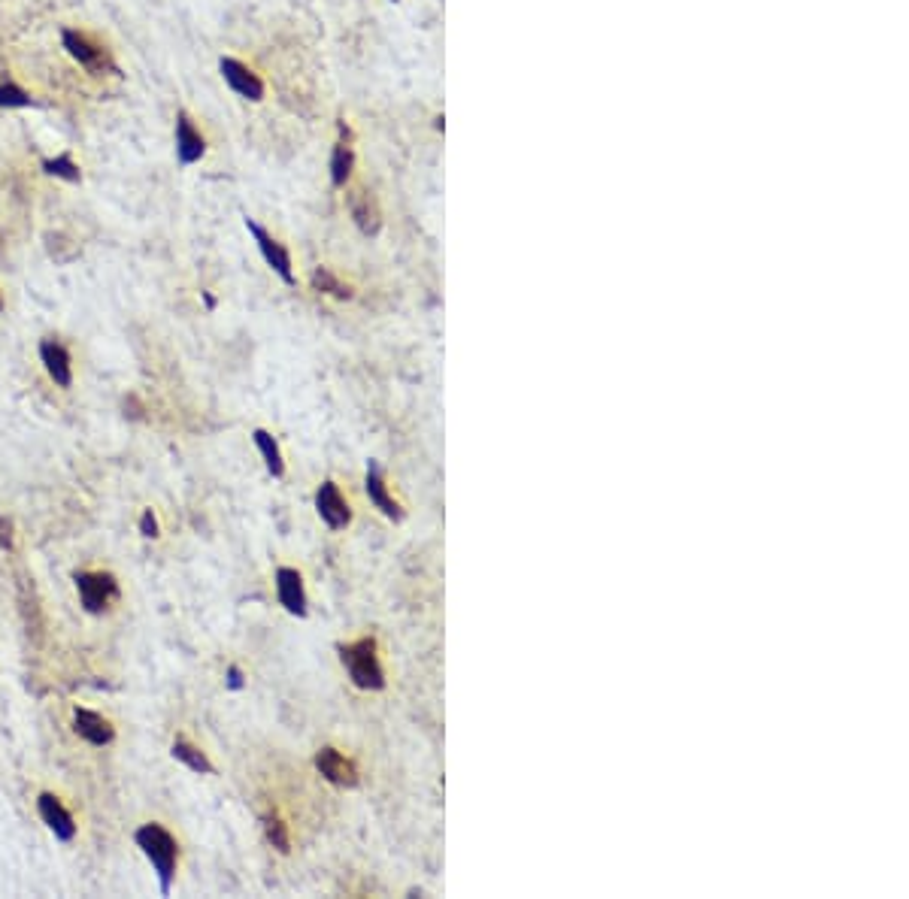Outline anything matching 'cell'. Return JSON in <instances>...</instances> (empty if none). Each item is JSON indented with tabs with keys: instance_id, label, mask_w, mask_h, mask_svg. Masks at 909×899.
Segmentation results:
<instances>
[{
	"instance_id": "obj_10",
	"label": "cell",
	"mask_w": 909,
	"mask_h": 899,
	"mask_svg": "<svg viewBox=\"0 0 909 899\" xmlns=\"http://www.w3.org/2000/svg\"><path fill=\"white\" fill-rule=\"evenodd\" d=\"M40 361L49 373V379L58 385V388H70L73 385V361H70V352L61 340L55 336H46L40 343Z\"/></svg>"
},
{
	"instance_id": "obj_8",
	"label": "cell",
	"mask_w": 909,
	"mask_h": 899,
	"mask_svg": "<svg viewBox=\"0 0 909 899\" xmlns=\"http://www.w3.org/2000/svg\"><path fill=\"white\" fill-rule=\"evenodd\" d=\"M207 155V140L204 134L197 131V125L191 122L188 112H176V158L182 167L197 164L200 158Z\"/></svg>"
},
{
	"instance_id": "obj_12",
	"label": "cell",
	"mask_w": 909,
	"mask_h": 899,
	"mask_svg": "<svg viewBox=\"0 0 909 899\" xmlns=\"http://www.w3.org/2000/svg\"><path fill=\"white\" fill-rule=\"evenodd\" d=\"M346 203H349V215L358 224V231L367 237H376L382 228V212H379L376 197L367 188H355V191H349Z\"/></svg>"
},
{
	"instance_id": "obj_22",
	"label": "cell",
	"mask_w": 909,
	"mask_h": 899,
	"mask_svg": "<svg viewBox=\"0 0 909 899\" xmlns=\"http://www.w3.org/2000/svg\"><path fill=\"white\" fill-rule=\"evenodd\" d=\"M264 833H267V842H270L276 851H282V854H288V851H291V836H288V827H285V821H282L276 812L264 815Z\"/></svg>"
},
{
	"instance_id": "obj_4",
	"label": "cell",
	"mask_w": 909,
	"mask_h": 899,
	"mask_svg": "<svg viewBox=\"0 0 909 899\" xmlns=\"http://www.w3.org/2000/svg\"><path fill=\"white\" fill-rule=\"evenodd\" d=\"M76 591H79V603L88 615H104L107 606L119 597V582L113 573H88L79 570L73 573Z\"/></svg>"
},
{
	"instance_id": "obj_16",
	"label": "cell",
	"mask_w": 909,
	"mask_h": 899,
	"mask_svg": "<svg viewBox=\"0 0 909 899\" xmlns=\"http://www.w3.org/2000/svg\"><path fill=\"white\" fill-rule=\"evenodd\" d=\"M367 497H370V503H373L385 518H391V521H400V518H403V512H400L397 500L388 494V485H385L382 470H379L376 464L367 467Z\"/></svg>"
},
{
	"instance_id": "obj_7",
	"label": "cell",
	"mask_w": 909,
	"mask_h": 899,
	"mask_svg": "<svg viewBox=\"0 0 909 899\" xmlns=\"http://www.w3.org/2000/svg\"><path fill=\"white\" fill-rule=\"evenodd\" d=\"M316 512L331 530H343L352 521V509H349L346 497L340 494L337 482H331V479L322 482V488L316 491Z\"/></svg>"
},
{
	"instance_id": "obj_18",
	"label": "cell",
	"mask_w": 909,
	"mask_h": 899,
	"mask_svg": "<svg viewBox=\"0 0 909 899\" xmlns=\"http://www.w3.org/2000/svg\"><path fill=\"white\" fill-rule=\"evenodd\" d=\"M170 754H173L179 763H185L191 772H200V775H213V772H216V766L210 763V757H207L204 751H200L197 745L185 742V739H176L173 748H170Z\"/></svg>"
},
{
	"instance_id": "obj_25",
	"label": "cell",
	"mask_w": 909,
	"mask_h": 899,
	"mask_svg": "<svg viewBox=\"0 0 909 899\" xmlns=\"http://www.w3.org/2000/svg\"><path fill=\"white\" fill-rule=\"evenodd\" d=\"M225 685H228L231 691H243L246 679H243V669H240V666H228V679H225Z\"/></svg>"
},
{
	"instance_id": "obj_5",
	"label": "cell",
	"mask_w": 909,
	"mask_h": 899,
	"mask_svg": "<svg viewBox=\"0 0 909 899\" xmlns=\"http://www.w3.org/2000/svg\"><path fill=\"white\" fill-rule=\"evenodd\" d=\"M246 228H249V234L255 237L258 252L264 255L267 267H270L285 285H294V270H291V255H288V249H285L273 234H267L255 218H246Z\"/></svg>"
},
{
	"instance_id": "obj_14",
	"label": "cell",
	"mask_w": 909,
	"mask_h": 899,
	"mask_svg": "<svg viewBox=\"0 0 909 899\" xmlns=\"http://www.w3.org/2000/svg\"><path fill=\"white\" fill-rule=\"evenodd\" d=\"M73 730L79 739H85L88 745H110L116 739V727L110 718H104L100 712H91V709H76L73 712Z\"/></svg>"
},
{
	"instance_id": "obj_11",
	"label": "cell",
	"mask_w": 909,
	"mask_h": 899,
	"mask_svg": "<svg viewBox=\"0 0 909 899\" xmlns=\"http://www.w3.org/2000/svg\"><path fill=\"white\" fill-rule=\"evenodd\" d=\"M37 812H40L43 824L55 833V839H61V842H73L76 839V821H73V815L64 809V803L55 794L43 791L37 797Z\"/></svg>"
},
{
	"instance_id": "obj_19",
	"label": "cell",
	"mask_w": 909,
	"mask_h": 899,
	"mask_svg": "<svg viewBox=\"0 0 909 899\" xmlns=\"http://www.w3.org/2000/svg\"><path fill=\"white\" fill-rule=\"evenodd\" d=\"M252 439H255L258 452H261V458H264V464H267V473H270L273 479H282V476H285V461H282V452H279L276 439H273L267 430H261V427L252 433Z\"/></svg>"
},
{
	"instance_id": "obj_26",
	"label": "cell",
	"mask_w": 909,
	"mask_h": 899,
	"mask_svg": "<svg viewBox=\"0 0 909 899\" xmlns=\"http://www.w3.org/2000/svg\"><path fill=\"white\" fill-rule=\"evenodd\" d=\"M204 303H207V309H216V300L210 294H204Z\"/></svg>"
},
{
	"instance_id": "obj_21",
	"label": "cell",
	"mask_w": 909,
	"mask_h": 899,
	"mask_svg": "<svg viewBox=\"0 0 909 899\" xmlns=\"http://www.w3.org/2000/svg\"><path fill=\"white\" fill-rule=\"evenodd\" d=\"M25 106H34L31 91H25L13 79H0V109H25Z\"/></svg>"
},
{
	"instance_id": "obj_20",
	"label": "cell",
	"mask_w": 909,
	"mask_h": 899,
	"mask_svg": "<svg viewBox=\"0 0 909 899\" xmlns=\"http://www.w3.org/2000/svg\"><path fill=\"white\" fill-rule=\"evenodd\" d=\"M43 173L46 176H55V179H64V182H82V170H79V164L73 161V155L70 152H61V155H55V158H46L43 164Z\"/></svg>"
},
{
	"instance_id": "obj_9",
	"label": "cell",
	"mask_w": 909,
	"mask_h": 899,
	"mask_svg": "<svg viewBox=\"0 0 909 899\" xmlns=\"http://www.w3.org/2000/svg\"><path fill=\"white\" fill-rule=\"evenodd\" d=\"M276 597L285 606L288 615L307 618V591H303V576L291 567H279L276 570Z\"/></svg>"
},
{
	"instance_id": "obj_23",
	"label": "cell",
	"mask_w": 909,
	"mask_h": 899,
	"mask_svg": "<svg viewBox=\"0 0 909 899\" xmlns=\"http://www.w3.org/2000/svg\"><path fill=\"white\" fill-rule=\"evenodd\" d=\"M140 533H143L146 539H155V536L161 533L158 518H155V512H152V509H146V512L140 515Z\"/></svg>"
},
{
	"instance_id": "obj_6",
	"label": "cell",
	"mask_w": 909,
	"mask_h": 899,
	"mask_svg": "<svg viewBox=\"0 0 909 899\" xmlns=\"http://www.w3.org/2000/svg\"><path fill=\"white\" fill-rule=\"evenodd\" d=\"M219 73H222L225 85H228L237 97L252 100V103L264 100V82H261V76H258L249 64H243V61H237V58H222V61H219Z\"/></svg>"
},
{
	"instance_id": "obj_17",
	"label": "cell",
	"mask_w": 909,
	"mask_h": 899,
	"mask_svg": "<svg viewBox=\"0 0 909 899\" xmlns=\"http://www.w3.org/2000/svg\"><path fill=\"white\" fill-rule=\"evenodd\" d=\"M310 282L319 294H328V297H337V300H352V294H355L352 285H346L331 267H316L310 273Z\"/></svg>"
},
{
	"instance_id": "obj_2",
	"label": "cell",
	"mask_w": 909,
	"mask_h": 899,
	"mask_svg": "<svg viewBox=\"0 0 909 899\" xmlns=\"http://www.w3.org/2000/svg\"><path fill=\"white\" fill-rule=\"evenodd\" d=\"M340 660L355 688H361V691L385 688V669L379 663V648H376L373 636H361L349 645H340Z\"/></svg>"
},
{
	"instance_id": "obj_3",
	"label": "cell",
	"mask_w": 909,
	"mask_h": 899,
	"mask_svg": "<svg viewBox=\"0 0 909 899\" xmlns=\"http://www.w3.org/2000/svg\"><path fill=\"white\" fill-rule=\"evenodd\" d=\"M61 46H64V52H67L79 67H85V70L94 73V76H100V73H116V61H113L110 49H107L104 43H100V40H94L91 34H85V31L64 28V31H61Z\"/></svg>"
},
{
	"instance_id": "obj_24",
	"label": "cell",
	"mask_w": 909,
	"mask_h": 899,
	"mask_svg": "<svg viewBox=\"0 0 909 899\" xmlns=\"http://www.w3.org/2000/svg\"><path fill=\"white\" fill-rule=\"evenodd\" d=\"M13 524H10V518H4L0 515V548L4 551H13Z\"/></svg>"
},
{
	"instance_id": "obj_1",
	"label": "cell",
	"mask_w": 909,
	"mask_h": 899,
	"mask_svg": "<svg viewBox=\"0 0 909 899\" xmlns=\"http://www.w3.org/2000/svg\"><path fill=\"white\" fill-rule=\"evenodd\" d=\"M134 842L152 863V869L158 875V887L167 896L173 887V878H176V866H179V845H176L173 833L164 830L161 824H143L134 833Z\"/></svg>"
},
{
	"instance_id": "obj_15",
	"label": "cell",
	"mask_w": 909,
	"mask_h": 899,
	"mask_svg": "<svg viewBox=\"0 0 909 899\" xmlns=\"http://www.w3.org/2000/svg\"><path fill=\"white\" fill-rule=\"evenodd\" d=\"M337 131H340V140L334 143V152H331V185L346 188L352 179V170H355V146H352V131L346 122H340Z\"/></svg>"
},
{
	"instance_id": "obj_27",
	"label": "cell",
	"mask_w": 909,
	"mask_h": 899,
	"mask_svg": "<svg viewBox=\"0 0 909 899\" xmlns=\"http://www.w3.org/2000/svg\"><path fill=\"white\" fill-rule=\"evenodd\" d=\"M0 312H4V300H0Z\"/></svg>"
},
{
	"instance_id": "obj_13",
	"label": "cell",
	"mask_w": 909,
	"mask_h": 899,
	"mask_svg": "<svg viewBox=\"0 0 909 899\" xmlns=\"http://www.w3.org/2000/svg\"><path fill=\"white\" fill-rule=\"evenodd\" d=\"M316 769L331 784H337V788H355V784H358V766L349 757H343L337 748H331V745L316 754Z\"/></svg>"
}]
</instances>
